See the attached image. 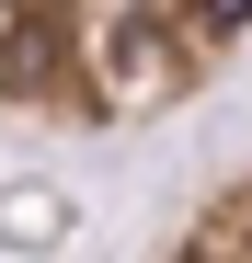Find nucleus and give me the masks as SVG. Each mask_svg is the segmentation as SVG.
<instances>
[{"label": "nucleus", "mask_w": 252, "mask_h": 263, "mask_svg": "<svg viewBox=\"0 0 252 263\" xmlns=\"http://www.w3.org/2000/svg\"><path fill=\"white\" fill-rule=\"evenodd\" d=\"M252 46V0H0V115L46 138L160 126Z\"/></svg>", "instance_id": "1"}, {"label": "nucleus", "mask_w": 252, "mask_h": 263, "mask_svg": "<svg viewBox=\"0 0 252 263\" xmlns=\"http://www.w3.org/2000/svg\"><path fill=\"white\" fill-rule=\"evenodd\" d=\"M149 263H252V172L206 183V195L172 217V240H160Z\"/></svg>", "instance_id": "2"}]
</instances>
